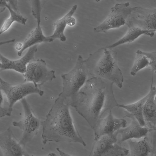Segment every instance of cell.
Instances as JSON below:
<instances>
[{"instance_id":"cell-1","label":"cell","mask_w":156,"mask_h":156,"mask_svg":"<svg viewBox=\"0 0 156 156\" xmlns=\"http://www.w3.org/2000/svg\"><path fill=\"white\" fill-rule=\"evenodd\" d=\"M113 84L107 80L91 77L78 94L73 107L92 128L99 119L118 106Z\"/></svg>"},{"instance_id":"cell-2","label":"cell","mask_w":156,"mask_h":156,"mask_svg":"<svg viewBox=\"0 0 156 156\" xmlns=\"http://www.w3.org/2000/svg\"><path fill=\"white\" fill-rule=\"evenodd\" d=\"M43 143L67 142L86 144L80 135L70 114L69 105L60 94L41 122Z\"/></svg>"},{"instance_id":"cell-3","label":"cell","mask_w":156,"mask_h":156,"mask_svg":"<svg viewBox=\"0 0 156 156\" xmlns=\"http://www.w3.org/2000/svg\"><path fill=\"white\" fill-rule=\"evenodd\" d=\"M83 62L89 78L99 77L111 82L120 89L122 87L124 78L115 51L106 47L100 48Z\"/></svg>"},{"instance_id":"cell-4","label":"cell","mask_w":156,"mask_h":156,"mask_svg":"<svg viewBox=\"0 0 156 156\" xmlns=\"http://www.w3.org/2000/svg\"><path fill=\"white\" fill-rule=\"evenodd\" d=\"M83 60L82 56L79 55L73 68L61 76L62 90L60 94L65 101L73 107L79 91L88 78Z\"/></svg>"},{"instance_id":"cell-5","label":"cell","mask_w":156,"mask_h":156,"mask_svg":"<svg viewBox=\"0 0 156 156\" xmlns=\"http://www.w3.org/2000/svg\"><path fill=\"white\" fill-rule=\"evenodd\" d=\"M20 101L23 110V116L20 120L14 121L12 124L13 126L21 130L22 134L19 142L24 147L37 134L41 123L40 119L34 114L26 98Z\"/></svg>"},{"instance_id":"cell-6","label":"cell","mask_w":156,"mask_h":156,"mask_svg":"<svg viewBox=\"0 0 156 156\" xmlns=\"http://www.w3.org/2000/svg\"><path fill=\"white\" fill-rule=\"evenodd\" d=\"M129 2L117 3L112 7L110 12L105 20L99 25L94 27L95 33H106L110 29L119 28L126 24L132 11Z\"/></svg>"},{"instance_id":"cell-7","label":"cell","mask_w":156,"mask_h":156,"mask_svg":"<svg viewBox=\"0 0 156 156\" xmlns=\"http://www.w3.org/2000/svg\"><path fill=\"white\" fill-rule=\"evenodd\" d=\"M24 81L33 83L38 87L55 79V72L48 69L45 61L42 59L33 60L27 64L23 74Z\"/></svg>"},{"instance_id":"cell-8","label":"cell","mask_w":156,"mask_h":156,"mask_svg":"<svg viewBox=\"0 0 156 156\" xmlns=\"http://www.w3.org/2000/svg\"><path fill=\"white\" fill-rule=\"evenodd\" d=\"M117 136H103L96 140L89 156H125L129 151L117 143Z\"/></svg>"},{"instance_id":"cell-9","label":"cell","mask_w":156,"mask_h":156,"mask_svg":"<svg viewBox=\"0 0 156 156\" xmlns=\"http://www.w3.org/2000/svg\"><path fill=\"white\" fill-rule=\"evenodd\" d=\"M1 90L5 95L11 108L16 102L28 95L37 94L42 96L44 93L43 90L33 83L26 81L14 85L7 82Z\"/></svg>"},{"instance_id":"cell-10","label":"cell","mask_w":156,"mask_h":156,"mask_svg":"<svg viewBox=\"0 0 156 156\" xmlns=\"http://www.w3.org/2000/svg\"><path fill=\"white\" fill-rule=\"evenodd\" d=\"M156 9L139 6L132 8L126 24L128 27H134L145 30L156 31Z\"/></svg>"},{"instance_id":"cell-11","label":"cell","mask_w":156,"mask_h":156,"mask_svg":"<svg viewBox=\"0 0 156 156\" xmlns=\"http://www.w3.org/2000/svg\"><path fill=\"white\" fill-rule=\"evenodd\" d=\"M127 122L123 119L115 117L110 111L104 117L99 119L92 128L94 140L105 135H112L118 130L126 126Z\"/></svg>"},{"instance_id":"cell-12","label":"cell","mask_w":156,"mask_h":156,"mask_svg":"<svg viewBox=\"0 0 156 156\" xmlns=\"http://www.w3.org/2000/svg\"><path fill=\"white\" fill-rule=\"evenodd\" d=\"M37 50V44L29 48L23 56L15 60L9 59L0 53V59L1 62L0 72L4 70H11L23 74L26 71L27 64L34 60Z\"/></svg>"},{"instance_id":"cell-13","label":"cell","mask_w":156,"mask_h":156,"mask_svg":"<svg viewBox=\"0 0 156 156\" xmlns=\"http://www.w3.org/2000/svg\"><path fill=\"white\" fill-rule=\"evenodd\" d=\"M24 148L14 136L10 127L0 133V148L3 156H26Z\"/></svg>"},{"instance_id":"cell-14","label":"cell","mask_w":156,"mask_h":156,"mask_svg":"<svg viewBox=\"0 0 156 156\" xmlns=\"http://www.w3.org/2000/svg\"><path fill=\"white\" fill-rule=\"evenodd\" d=\"M124 117H127L131 119V122L127 127L120 129L115 133L117 136L120 135V138L118 143L131 140L132 139H139L147 136L149 129L146 126H141L137 120L132 115L126 112Z\"/></svg>"},{"instance_id":"cell-15","label":"cell","mask_w":156,"mask_h":156,"mask_svg":"<svg viewBox=\"0 0 156 156\" xmlns=\"http://www.w3.org/2000/svg\"><path fill=\"white\" fill-rule=\"evenodd\" d=\"M151 83L148 97L143 106V115L146 126L150 132L155 130L156 126V88L153 86V78Z\"/></svg>"},{"instance_id":"cell-16","label":"cell","mask_w":156,"mask_h":156,"mask_svg":"<svg viewBox=\"0 0 156 156\" xmlns=\"http://www.w3.org/2000/svg\"><path fill=\"white\" fill-rule=\"evenodd\" d=\"M156 54V51L147 52L137 50L131 69V75L135 76L140 71L148 66L151 68L153 73H155Z\"/></svg>"},{"instance_id":"cell-17","label":"cell","mask_w":156,"mask_h":156,"mask_svg":"<svg viewBox=\"0 0 156 156\" xmlns=\"http://www.w3.org/2000/svg\"><path fill=\"white\" fill-rule=\"evenodd\" d=\"M9 12V16L3 23L0 29V36L6 31L14 22L25 25L27 19L23 16L19 12L18 1L16 0L7 1L6 7Z\"/></svg>"},{"instance_id":"cell-18","label":"cell","mask_w":156,"mask_h":156,"mask_svg":"<svg viewBox=\"0 0 156 156\" xmlns=\"http://www.w3.org/2000/svg\"><path fill=\"white\" fill-rule=\"evenodd\" d=\"M77 8L76 5H74L67 13L54 23L55 31L52 35L48 36L49 38L53 41L58 39L61 41H66V38L64 34V30L67 25L72 26L75 24V20L72 16Z\"/></svg>"},{"instance_id":"cell-19","label":"cell","mask_w":156,"mask_h":156,"mask_svg":"<svg viewBox=\"0 0 156 156\" xmlns=\"http://www.w3.org/2000/svg\"><path fill=\"white\" fill-rule=\"evenodd\" d=\"M40 25H37L36 27L31 31L26 37L22 44V49L17 52L19 56H21L26 49L38 43L53 41L48 36H45L44 35Z\"/></svg>"},{"instance_id":"cell-20","label":"cell","mask_w":156,"mask_h":156,"mask_svg":"<svg viewBox=\"0 0 156 156\" xmlns=\"http://www.w3.org/2000/svg\"><path fill=\"white\" fill-rule=\"evenodd\" d=\"M155 31L154 30H145L136 27H128L127 32L120 39L114 43L105 47L112 49L121 45L131 42L142 35L152 37L154 36Z\"/></svg>"},{"instance_id":"cell-21","label":"cell","mask_w":156,"mask_h":156,"mask_svg":"<svg viewBox=\"0 0 156 156\" xmlns=\"http://www.w3.org/2000/svg\"><path fill=\"white\" fill-rule=\"evenodd\" d=\"M148 95V93L144 97L132 104L128 105L118 104L117 107L125 109L126 112L134 117L141 126H146L143 115V109Z\"/></svg>"},{"instance_id":"cell-22","label":"cell","mask_w":156,"mask_h":156,"mask_svg":"<svg viewBox=\"0 0 156 156\" xmlns=\"http://www.w3.org/2000/svg\"><path fill=\"white\" fill-rule=\"evenodd\" d=\"M130 156H149L153 149L146 136L140 140H127Z\"/></svg>"},{"instance_id":"cell-23","label":"cell","mask_w":156,"mask_h":156,"mask_svg":"<svg viewBox=\"0 0 156 156\" xmlns=\"http://www.w3.org/2000/svg\"><path fill=\"white\" fill-rule=\"evenodd\" d=\"M12 108L9 107L7 98L3 92L0 90V119L10 116Z\"/></svg>"},{"instance_id":"cell-24","label":"cell","mask_w":156,"mask_h":156,"mask_svg":"<svg viewBox=\"0 0 156 156\" xmlns=\"http://www.w3.org/2000/svg\"><path fill=\"white\" fill-rule=\"evenodd\" d=\"M42 1L38 0H31L32 15L37 20V24H40L41 12L43 6Z\"/></svg>"},{"instance_id":"cell-25","label":"cell","mask_w":156,"mask_h":156,"mask_svg":"<svg viewBox=\"0 0 156 156\" xmlns=\"http://www.w3.org/2000/svg\"><path fill=\"white\" fill-rule=\"evenodd\" d=\"M7 4V1L0 0V10L3 12L6 8Z\"/></svg>"},{"instance_id":"cell-26","label":"cell","mask_w":156,"mask_h":156,"mask_svg":"<svg viewBox=\"0 0 156 156\" xmlns=\"http://www.w3.org/2000/svg\"><path fill=\"white\" fill-rule=\"evenodd\" d=\"M56 149L60 156H73L63 151L58 147H57Z\"/></svg>"},{"instance_id":"cell-27","label":"cell","mask_w":156,"mask_h":156,"mask_svg":"<svg viewBox=\"0 0 156 156\" xmlns=\"http://www.w3.org/2000/svg\"><path fill=\"white\" fill-rule=\"evenodd\" d=\"M15 41V39H11L4 41H2L0 42V46L2 45L14 42Z\"/></svg>"},{"instance_id":"cell-28","label":"cell","mask_w":156,"mask_h":156,"mask_svg":"<svg viewBox=\"0 0 156 156\" xmlns=\"http://www.w3.org/2000/svg\"><path fill=\"white\" fill-rule=\"evenodd\" d=\"M22 44L19 42L17 43L15 45V48L18 51L21 50L22 48Z\"/></svg>"},{"instance_id":"cell-29","label":"cell","mask_w":156,"mask_h":156,"mask_svg":"<svg viewBox=\"0 0 156 156\" xmlns=\"http://www.w3.org/2000/svg\"><path fill=\"white\" fill-rule=\"evenodd\" d=\"M26 156H34L33 155H30L27 153ZM44 156H57L55 153L53 152H51Z\"/></svg>"},{"instance_id":"cell-30","label":"cell","mask_w":156,"mask_h":156,"mask_svg":"<svg viewBox=\"0 0 156 156\" xmlns=\"http://www.w3.org/2000/svg\"><path fill=\"white\" fill-rule=\"evenodd\" d=\"M7 82L4 80L0 76V90H1V89L3 86Z\"/></svg>"},{"instance_id":"cell-31","label":"cell","mask_w":156,"mask_h":156,"mask_svg":"<svg viewBox=\"0 0 156 156\" xmlns=\"http://www.w3.org/2000/svg\"><path fill=\"white\" fill-rule=\"evenodd\" d=\"M1 61L0 59V69L1 68Z\"/></svg>"},{"instance_id":"cell-32","label":"cell","mask_w":156,"mask_h":156,"mask_svg":"<svg viewBox=\"0 0 156 156\" xmlns=\"http://www.w3.org/2000/svg\"></svg>"}]
</instances>
